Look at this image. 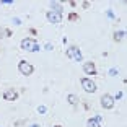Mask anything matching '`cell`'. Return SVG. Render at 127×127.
Masks as SVG:
<instances>
[{
	"mask_svg": "<svg viewBox=\"0 0 127 127\" xmlns=\"http://www.w3.org/2000/svg\"><path fill=\"white\" fill-rule=\"evenodd\" d=\"M16 98H18V93L13 88H7L3 91V99L5 101H16Z\"/></svg>",
	"mask_w": 127,
	"mask_h": 127,
	"instance_id": "obj_7",
	"label": "cell"
},
{
	"mask_svg": "<svg viewBox=\"0 0 127 127\" xmlns=\"http://www.w3.org/2000/svg\"><path fill=\"white\" fill-rule=\"evenodd\" d=\"M119 98H122V93H121V91H119V93L116 95V98H114V99H119Z\"/></svg>",
	"mask_w": 127,
	"mask_h": 127,
	"instance_id": "obj_17",
	"label": "cell"
},
{
	"mask_svg": "<svg viewBox=\"0 0 127 127\" xmlns=\"http://www.w3.org/2000/svg\"><path fill=\"white\" fill-rule=\"evenodd\" d=\"M20 46H21L23 51H28V52H36V51H39V44H37L36 39H33V37H26V39H23Z\"/></svg>",
	"mask_w": 127,
	"mask_h": 127,
	"instance_id": "obj_1",
	"label": "cell"
},
{
	"mask_svg": "<svg viewBox=\"0 0 127 127\" xmlns=\"http://www.w3.org/2000/svg\"><path fill=\"white\" fill-rule=\"evenodd\" d=\"M65 56H67L68 59L75 60V62H80V60H82V52H80V49L75 47V46H70V47L65 51Z\"/></svg>",
	"mask_w": 127,
	"mask_h": 127,
	"instance_id": "obj_2",
	"label": "cell"
},
{
	"mask_svg": "<svg viewBox=\"0 0 127 127\" xmlns=\"http://www.w3.org/2000/svg\"><path fill=\"white\" fill-rule=\"evenodd\" d=\"M51 8H52V11H57V13H62V10H64L59 2H52V3H51Z\"/></svg>",
	"mask_w": 127,
	"mask_h": 127,
	"instance_id": "obj_10",
	"label": "cell"
},
{
	"mask_svg": "<svg viewBox=\"0 0 127 127\" xmlns=\"http://www.w3.org/2000/svg\"><path fill=\"white\" fill-rule=\"evenodd\" d=\"M101 106L104 109H112L114 108V98L111 95H103L101 96Z\"/></svg>",
	"mask_w": 127,
	"mask_h": 127,
	"instance_id": "obj_6",
	"label": "cell"
},
{
	"mask_svg": "<svg viewBox=\"0 0 127 127\" xmlns=\"http://www.w3.org/2000/svg\"><path fill=\"white\" fill-rule=\"evenodd\" d=\"M39 112H46V106H39V109H37Z\"/></svg>",
	"mask_w": 127,
	"mask_h": 127,
	"instance_id": "obj_16",
	"label": "cell"
},
{
	"mask_svg": "<svg viewBox=\"0 0 127 127\" xmlns=\"http://www.w3.org/2000/svg\"><path fill=\"white\" fill-rule=\"evenodd\" d=\"M82 7H83V8H90V2H83Z\"/></svg>",
	"mask_w": 127,
	"mask_h": 127,
	"instance_id": "obj_15",
	"label": "cell"
},
{
	"mask_svg": "<svg viewBox=\"0 0 127 127\" xmlns=\"http://www.w3.org/2000/svg\"><path fill=\"white\" fill-rule=\"evenodd\" d=\"M101 122H103V117L101 116L91 117V119L86 121V127H101Z\"/></svg>",
	"mask_w": 127,
	"mask_h": 127,
	"instance_id": "obj_9",
	"label": "cell"
},
{
	"mask_svg": "<svg viewBox=\"0 0 127 127\" xmlns=\"http://www.w3.org/2000/svg\"><path fill=\"white\" fill-rule=\"evenodd\" d=\"M124 36H126L124 31H116L114 33V41H121V39H124Z\"/></svg>",
	"mask_w": 127,
	"mask_h": 127,
	"instance_id": "obj_13",
	"label": "cell"
},
{
	"mask_svg": "<svg viewBox=\"0 0 127 127\" xmlns=\"http://www.w3.org/2000/svg\"><path fill=\"white\" fill-rule=\"evenodd\" d=\"M46 16H47V21L52 23V25H60V23H62V13H57V11L49 10Z\"/></svg>",
	"mask_w": 127,
	"mask_h": 127,
	"instance_id": "obj_5",
	"label": "cell"
},
{
	"mask_svg": "<svg viewBox=\"0 0 127 127\" xmlns=\"http://www.w3.org/2000/svg\"><path fill=\"white\" fill-rule=\"evenodd\" d=\"M11 36V31L8 28H0V37H10Z\"/></svg>",
	"mask_w": 127,
	"mask_h": 127,
	"instance_id": "obj_11",
	"label": "cell"
},
{
	"mask_svg": "<svg viewBox=\"0 0 127 127\" xmlns=\"http://www.w3.org/2000/svg\"><path fill=\"white\" fill-rule=\"evenodd\" d=\"M83 72L86 75H96V65L93 62H85L83 64Z\"/></svg>",
	"mask_w": 127,
	"mask_h": 127,
	"instance_id": "obj_8",
	"label": "cell"
},
{
	"mask_svg": "<svg viewBox=\"0 0 127 127\" xmlns=\"http://www.w3.org/2000/svg\"><path fill=\"white\" fill-rule=\"evenodd\" d=\"M68 21H80V16L75 11H72V13H68Z\"/></svg>",
	"mask_w": 127,
	"mask_h": 127,
	"instance_id": "obj_14",
	"label": "cell"
},
{
	"mask_svg": "<svg viewBox=\"0 0 127 127\" xmlns=\"http://www.w3.org/2000/svg\"><path fill=\"white\" fill-rule=\"evenodd\" d=\"M18 70H20V73L21 75H31L34 72V67L31 65L30 62H26V60H20V64H18Z\"/></svg>",
	"mask_w": 127,
	"mask_h": 127,
	"instance_id": "obj_3",
	"label": "cell"
},
{
	"mask_svg": "<svg viewBox=\"0 0 127 127\" xmlns=\"http://www.w3.org/2000/svg\"><path fill=\"white\" fill-rule=\"evenodd\" d=\"M80 83H82V88L86 93H95L96 91V85H95V82L91 78H82Z\"/></svg>",
	"mask_w": 127,
	"mask_h": 127,
	"instance_id": "obj_4",
	"label": "cell"
},
{
	"mask_svg": "<svg viewBox=\"0 0 127 127\" xmlns=\"http://www.w3.org/2000/svg\"><path fill=\"white\" fill-rule=\"evenodd\" d=\"M30 33L33 34V36H36V34H37V31H36V30H30Z\"/></svg>",
	"mask_w": 127,
	"mask_h": 127,
	"instance_id": "obj_18",
	"label": "cell"
},
{
	"mask_svg": "<svg viewBox=\"0 0 127 127\" xmlns=\"http://www.w3.org/2000/svg\"><path fill=\"white\" fill-rule=\"evenodd\" d=\"M56 127H62V126H56Z\"/></svg>",
	"mask_w": 127,
	"mask_h": 127,
	"instance_id": "obj_19",
	"label": "cell"
},
{
	"mask_svg": "<svg viewBox=\"0 0 127 127\" xmlns=\"http://www.w3.org/2000/svg\"><path fill=\"white\" fill-rule=\"evenodd\" d=\"M67 99H68V103H70L72 106H75L77 103H78V98L75 96V95H68V96H67Z\"/></svg>",
	"mask_w": 127,
	"mask_h": 127,
	"instance_id": "obj_12",
	"label": "cell"
}]
</instances>
